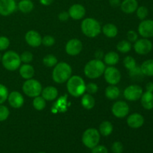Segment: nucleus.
Listing matches in <instances>:
<instances>
[{
    "instance_id": "nucleus-1",
    "label": "nucleus",
    "mask_w": 153,
    "mask_h": 153,
    "mask_svg": "<svg viewBox=\"0 0 153 153\" xmlns=\"http://www.w3.org/2000/svg\"><path fill=\"white\" fill-rule=\"evenodd\" d=\"M105 68V64L103 61L99 59H94L85 64L84 73L89 79H96L103 75Z\"/></svg>"
},
{
    "instance_id": "nucleus-2",
    "label": "nucleus",
    "mask_w": 153,
    "mask_h": 153,
    "mask_svg": "<svg viewBox=\"0 0 153 153\" xmlns=\"http://www.w3.org/2000/svg\"><path fill=\"white\" fill-rule=\"evenodd\" d=\"M72 67L66 62L58 63L54 67L52 71V79L54 82L58 84H63L67 82L71 77Z\"/></svg>"
},
{
    "instance_id": "nucleus-3",
    "label": "nucleus",
    "mask_w": 153,
    "mask_h": 153,
    "mask_svg": "<svg viewBox=\"0 0 153 153\" xmlns=\"http://www.w3.org/2000/svg\"><path fill=\"white\" fill-rule=\"evenodd\" d=\"M67 88L70 95L74 97H79L85 94L86 84L81 76H73L67 81Z\"/></svg>"
},
{
    "instance_id": "nucleus-4",
    "label": "nucleus",
    "mask_w": 153,
    "mask_h": 153,
    "mask_svg": "<svg viewBox=\"0 0 153 153\" xmlns=\"http://www.w3.org/2000/svg\"><path fill=\"white\" fill-rule=\"evenodd\" d=\"M81 28L85 36L94 38L98 36L102 31L100 23L94 18H86L82 21Z\"/></svg>"
},
{
    "instance_id": "nucleus-5",
    "label": "nucleus",
    "mask_w": 153,
    "mask_h": 153,
    "mask_svg": "<svg viewBox=\"0 0 153 153\" xmlns=\"http://www.w3.org/2000/svg\"><path fill=\"white\" fill-rule=\"evenodd\" d=\"M2 66L8 71H15L21 65V59L19 54L14 51H7L2 55L1 58Z\"/></svg>"
},
{
    "instance_id": "nucleus-6",
    "label": "nucleus",
    "mask_w": 153,
    "mask_h": 153,
    "mask_svg": "<svg viewBox=\"0 0 153 153\" xmlns=\"http://www.w3.org/2000/svg\"><path fill=\"white\" fill-rule=\"evenodd\" d=\"M82 140L83 144L89 149H93L99 144L100 141V133L99 130L90 128L85 130L82 134Z\"/></svg>"
},
{
    "instance_id": "nucleus-7",
    "label": "nucleus",
    "mask_w": 153,
    "mask_h": 153,
    "mask_svg": "<svg viewBox=\"0 0 153 153\" xmlns=\"http://www.w3.org/2000/svg\"><path fill=\"white\" fill-rule=\"evenodd\" d=\"M42 85L40 82L36 79H27L22 85V91L26 96L29 97H34L40 96L42 92Z\"/></svg>"
},
{
    "instance_id": "nucleus-8",
    "label": "nucleus",
    "mask_w": 153,
    "mask_h": 153,
    "mask_svg": "<svg viewBox=\"0 0 153 153\" xmlns=\"http://www.w3.org/2000/svg\"><path fill=\"white\" fill-rule=\"evenodd\" d=\"M103 75L106 82H108L110 85H116L120 82V72L114 66H109L108 67L105 68Z\"/></svg>"
},
{
    "instance_id": "nucleus-9",
    "label": "nucleus",
    "mask_w": 153,
    "mask_h": 153,
    "mask_svg": "<svg viewBox=\"0 0 153 153\" xmlns=\"http://www.w3.org/2000/svg\"><path fill=\"white\" fill-rule=\"evenodd\" d=\"M143 91V88L137 85H131L127 87L123 93L126 100L131 102L137 101L140 99Z\"/></svg>"
},
{
    "instance_id": "nucleus-10",
    "label": "nucleus",
    "mask_w": 153,
    "mask_h": 153,
    "mask_svg": "<svg viewBox=\"0 0 153 153\" xmlns=\"http://www.w3.org/2000/svg\"><path fill=\"white\" fill-rule=\"evenodd\" d=\"M153 45L151 40L148 38H141L134 42V49L138 55H145L152 50Z\"/></svg>"
},
{
    "instance_id": "nucleus-11",
    "label": "nucleus",
    "mask_w": 153,
    "mask_h": 153,
    "mask_svg": "<svg viewBox=\"0 0 153 153\" xmlns=\"http://www.w3.org/2000/svg\"><path fill=\"white\" fill-rule=\"evenodd\" d=\"M111 111L116 117L122 119L126 117L129 113V106L126 102L117 101L112 106Z\"/></svg>"
},
{
    "instance_id": "nucleus-12",
    "label": "nucleus",
    "mask_w": 153,
    "mask_h": 153,
    "mask_svg": "<svg viewBox=\"0 0 153 153\" xmlns=\"http://www.w3.org/2000/svg\"><path fill=\"white\" fill-rule=\"evenodd\" d=\"M138 33L143 38L153 37V19H143L138 25Z\"/></svg>"
},
{
    "instance_id": "nucleus-13",
    "label": "nucleus",
    "mask_w": 153,
    "mask_h": 153,
    "mask_svg": "<svg viewBox=\"0 0 153 153\" xmlns=\"http://www.w3.org/2000/svg\"><path fill=\"white\" fill-rule=\"evenodd\" d=\"M82 48H83V45H82V41L79 40V39L73 38L67 42L66 44L65 50L69 55L76 56V55L80 54L82 50Z\"/></svg>"
},
{
    "instance_id": "nucleus-14",
    "label": "nucleus",
    "mask_w": 153,
    "mask_h": 153,
    "mask_svg": "<svg viewBox=\"0 0 153 153\" xmlns=\"http://www.w3.org/2000/svg\"><path fill=\"white\" fill-rule=\"evenodd\" d=\"M16 9L15 0H0V15L7 16L12 14Z\"/></svg>"
},
{
    "instance_id": "nucleus-15",
    "label": "nucleus",
    "mask_w": 153,
    "mask_h": 153,
    "mask_svg": "<svg viewBox=\"0 0 153 153\" xmlns=\"http://www.w3.org/2000/svg\"><path fill=\"white\" fill-rule=\"evenodd\" d=\"M25 40L31 47H38L42 44V37L37 31L31 30L25 34Z\"/></svg>"
},
{
    "instance_id": "nucleus-16",
    "label": "nucleus",
    "mask_w": 153,
    "mask_h": 153,
    "mask_svg": "<svg viewBox=\"0 0 153 153\" xmlns=\"http://www.w3.org/2000/svg\"><path fill=\"white\" fill-rule=\"evenodd\" d=\"M144 117L142 114L138 113H133L127 118V124L131 128H139L144 124Z\"/></svg>"
},
{
    "instance_id": "nucleus-17",
    "label": "nucleus",
    "mask_w": 153,
    "mask_h": 153,
    "mask_svg": "<svg viewBox=\"0 0 153 153\" xmlns=\"http://www.w3.org/2000/svg\"><path fill=\"white\" fill-rule=\"evenodd\" d=\"M7 101L9 105L13 108H19L24 104V98L22 94L18 91H12L8 94Z\"/></svg>"
},
{
    "instance_id": "nucleus-18",
    "label": "nucleus",
    "mask_w": 153,
    "mask_h": 153,
    "mask_svg": "<svg viewBox=\"0 0 153 153\" xmlns=\"http://www.w3.org/2000/svg\"><path fill=\"white\" fill-rule=\"evenodd\" d=\"M68 13L70 15V17H71L72 19L79 20L85 16L86 10L82 4H74L69 8Z\"/></svg>"
},
{
    "instance_id": "nucleus-19",
    "label": "nucleus",
    "mask_w": 153,
    "mask_h": 153,
    "mask_svg": "<svg viewBox=\"0 0 153 153\" xmlns=\"http://www.w3.org/2000/svg\"><path fill=\"white\" fill-rule=\"evenodd\" d=\"M138 7L137 0H123L120 4V8L125 13H133Z\"/></svg>"
},
{
    "instance_id": "nucleus-20",
    "label": "nucleus",
    "mask_w": 153,
    "mask_h": 153,
    "mask_svg": "<svg viewBox=\"0 0 153 153\" xmlns=\"http://www.w3.org/2000/svg\"><path fill=\"white\" fill-rule=\"evenodd\" d=\"M41 94L46 101H52L58 97V91L55 87L48 86L42 90Z\"/></svg>"
},
{
    "instance_id": "nucleus-21",
    "label": "nucleus",
    "mask_w": 153,
    "mask_h": 153,
    "mask_svg": "<svg viewBox=\"0 0 153 153\" xmlns=\"http://www.w3.org/2000/svg\"><path fill=\"white\" fill-rule=\"evenodd\" d=\"M140 100L143 108L146 110L153 109V93L148 91L143 93Z\"/></svg>"
},
{
    "instance_id": "nucleus-22",
    "label": "nucleus",
    "mask_w": 153,
    "mask_h": 153,
    "mask_svg": "<svg viewBox=\"0 0 153 153\" xmlns=\"http://www.w3.org/2000/svg\"><path fill=\"white\" fill-rule=\"evenodd\" d=\"M34 69L31 65L28 64H25L19 67V74L22 78L25 79H32L34 76Z\"/></svg>"
},
{
    "instance_id": "nucleus-23",
    "label": "nucleus",
    "mask_w": 153,
    "mask_h": 153,
    "mask_svg": "<svg viewBox=\"0 0 153 153\" xmlns=\"http://www.w3.org/2000/svg\"><path fill=\"white\" fill-rule=\"evenodd\" d=\"M81 103H82L83 108H85V109L91 110V109H92L93 108H94V106H95V99H94V97L90 94H83V95H82Z\"/></svg>"
},
{
    "instance_id": "nucleus-24",
    "label": "nucleus",
    "mask_w": 153,
    "mask_h": 153,
    "mask_svg": "<svg viewBox=\"0 0 153 153\" xmlns=\"http://www.w3.org/2000/svg\"><path fill=\"white\" fill-rule=\"evenodd\" d=\"M102 32L106 37L109 38L115 37L118 34V28L115 25L111 23H108L102 27Z\"/></svg>"
},
{
    "instance_id": "nucleus-25",
    "label": "nucleus",
    "mask_w": 153,
    "mask_h": 153,
    "mask_svg": "<svg viewBox=\"0 0 153 153\" xmlns=\"http://www.w3.org/2000/svg\"><path fill=\"white\" fill-rule=\"evenodd\" d=\"M120 91L119 88L115 85H109L106 88L105 91V97L111 100H117L120 97Z\"/></svg>"
},
{
    "instance_id": "nucleus-26",
    "label": "nucleus",
    "mask_w": 153,
    "mask_h": 153,
    "mask_svg": "<svg viewBox=\"0 0 153 153\" xmlns=\"http://www.w3.org/2000/svg\"><path fill=\"white\" fill-rule=\"evenodd\" d=\"M113 125L109 121H103L99 127V131H100V134L104 137H108L110 135L113 131Z\"/></svg>"
},
{
    "instance_id": "nucleus-27",
    "label": "nucleus",
    "mask_w": 153,
    "mask_h": 153,
    "mask_svg": "<svg viewBox=\"0 0 153 153\" xmlns=\"http://www.w3.org/2000/svg\"><path fill=\"white\" fill-rule=\"evenodd\" d=\"M120 56L115 52H109L104 55V63L108 66H114L119 62Z\"/></svg>"
},
{
    "instance_id": "nucleus-28",
    "label": "nucleus",
    "mask_w": 153,
    "mask_h": 153,
    "mask_svg": "<svg viewBox=\"0 0 153 153\" xmlns=\"http://www.w3.org/2000/svg\"><path fill=\"white\" fill-rule=\"evenodd\" d=\"M17 7L21 12L28 13L34 9V3L31 0H20L18 3Z\"/></svg>"
},
{
    "instance_id": "nucleus-29",
    "label": "nucleus",
    "mask_w": 153,
    "mask_h": 153,
    "mask_svg": "<svg viewBox=\"0 0 153 153\" xmlns=\"http://www.w3.org/2000/svg\"><path fill=\"white\" fill-rule=\"evenodd\" d=\"M140 69L146 76H153V59L146 60L142 63Z\"/></svg>"
},
{
    "instance_id": "nucleus-30",
    "label": "nucleus",
    "mask_w": 153,
    "mask_h": 153,
    "mask_svg": "<svg viewBox=\"0 0 153 153\" xmlns=\"http://www.w3.org/2000/svg\"><path fill=\"white\" fill-rule=\"evenodd\" d=\"M33 106L34 108L37 111H42L46 108V101L43 97L40 96H37V97H34V100H33Z\"/></svg>"
},
{
    "instance_id": "nucleus-31",
    "label": "nucleus",
    "mask_w": 153,
    "mask_h": 153,
    "mask_svg": "<svg viewBox=\"0 0 153 153\" xmlns=\"http://www.w3.org/2000/svg\"><path fill=\"white\" fill-rule=\"evenodd\" d=\"M117 49L121 53H128L131 49V44L128 40H121L117 45Z\"/></svg>"
},
{
    "instance_id": "nucleus-32",
    "label": "nucleus",
    "mask_w": 153,
    "mask_h": 153,
    "mask_svg": "<svg viewBox=\"0 0 153 153\" xmlns=\"http://www.w3.org/2000/svg\"><path fill=\"white\" fill-rule=\"evenodd\" d=\"M43 63L46 67H53L58 64V59L54 55H47L43 58Z\"/></svg>"
},
{
    "instance_id": "nucleus-33",
    "label": "nucleus",
    "mask_w": 153,
    "mask_h": 153,
    "mask_svg": "<svg viewBox=\"0 0 153 153\" xmlns=\"http://www.w3.org/2000/svg\"><path fill=\"white\" fill-rule=\"evenodd\" d=\"M123 65L127 70H131L137 66V63L132 56H126L123 60Z\"/></svg>"
},
{
    "instance_id": "nucleus-34",
    "label": "nucleus",
    "mask_w": 153,
    "mask_h": 153,
    "mask_svg": "<svg viewBox=\"0 0 153 153\" xmlns=\"http://www.w3.org/2000/svg\"><path fill=\"white\" fill-rule=\"evenodd\" d=\"M136 14H137V18L140 20H143V19H146V18L147 17L148 14H149V10L145 6H140L137 8L136 10Z\"/></svg>"
},
{
    "instance_id": "nucleus-35",
    "label": "nucleus",
    "mask_w": 153,
    "mask_h": 153,
    "mask_svg": "<svg viewBox=\"0 0 153 153\" xmlns=\"http://www.w3.org/2000/svg\"><path fill=\"white\" fill-rule=\"evenodd\" d=\"M129 71V76H131V78L132 79H136V80H138V79H141L144 76V75L143 74L141 71V69L140 67H137L136 66L134 68H133L132 70H128Z\"/></svg>"
},
{
    "instance_id": "nucleus-36",
    "label": "nucleus",
    "mask_w": 153,
    "mask_h": 153,
    "mask_svg": "<svg viewBox=\"0 0 153 153\" xmlns=\"http://www.w3.org/2000/svg\"><path fill=\"white\" fill-rule=\"evenodd\" d=\"M8 94L9 92L7 87L0 83V105L3 104L7 100Z\"/></svg>"
},
{
    "instance_id": "nucleus-37",
    "label": "nucleus",
    "mask_w": 153,
    "mask_h": 153,
    "mask_svg": "<svg viewBox=\"0 0 153 153\" xmlns=\"http://www.w3.org/2000/svg\"><path fill=\"white\" fill-rule=\"evenodd\" d=\"M10 115V111L8 108L2 104L0 105V122L5 121Z\"/></svg>"
},
{
    "instance_id": "nucleus-38",
    "label": "nucleus",
    "mask_w": 153,
    "mask_h": 153,
    "mask_svg": "<svg viewBox=\"0 0 153 153\" xmlns=\"http://www.w3.org/2000/svg\"><path fill=\"white\" fill-rule=\"evenodd\" d=\"M19 56H20L21 61L23 62L24 64H29L33 60V54L28 51L22 52Z\"/></svg>"
},
{
    "instance_id": "nucleus-39",
    "label": "nucleus",
    "mask_w": 153,
    "mask_h": 153,
    "mask_svg": "<svg viewBox=\"0 0 153 153\" xmlns=\"http://www.w3.org/2000/svg\"><path fill=\"white\" fill-rule=\"evenodd\" d=\"M10 46V40L5 36H0V52L4 51Z\"/></svg>"
},
{
    "instance_id": "nucleus-40",
    "label": "nucleus",
    "mask_w": 153,
    "mask_h": 153,
    "mask_svg": "<svg viewBox=\"0 0 153 153\" xmlns=\"http://www.w3.org/2000/svg\"><path fill=\"white\" fill-rule=\"evenodd\" d=\"M55 40L52 36L50 35H46L42 38V44L44 45L45 46H52L55 44Z\"/></svg>"
},
{
    "instance_id": "nucleus-41",
    "label": "nucleus",
    "mask_w": 153,
    "mask_h": 153,
    "mask_svg": "<svg viewBox=\"0 0 153 153\" xmlns=\"http://www.w3.org/2000/svg\"><path fill=\"white\" fill-rule=\"evenodd\" d=\"M111 150L114 153H122L123 151V145L121 142L115 141L112 144Z\"/></svg>"
},
{
    "instance_id": "nucleus-42",
    "label": "nucleus",
    "mask_w": 153,
    "mask_h": 153,
    "mask_svg": "<svg viewBox=\"0 0 153 153\" xmlns=\"http://www.w3.org/2000/svg\"><path fill=\"white\" fill-rule=\"evenodd\" d=\"M86 91L88 92V94H94L98 91V86L96 83L94 82H91V83H88V85H86Z\"/></svg>"
},
{
    "instance_id": "nucleus-43",
    "label": "nucleus",
    "mask_w": 153,
    "mask_h": 153,
    "mask_svg": "<svg viewBox=\"0 0 153 153\" xmlns=\"http://www.w3.org/2000/svg\"><path fill=\"white\" fill-rule=\"evenodd\" d=\"M127 39L130 43H134L138 40V34L136 31L133 30H130L127 32Z\"/></svg>"
},
{
    "instance_id": "nucleus-44",
    "label": "nucleus",
    "mask_w": 153,
    "mask_h": 153,
    "mask_svg": "<svg viewBox=\"0 0 153 153\" xmlns=\"http://www.w3.org/2000/svg\"><path fill=\"white\" fill-rule=\"evenodd\" d=\"M91 153H108V149L103 145H97L91 149Z\"/></svg>"
},
{
    "instance_id": "nucleus-45",
    "label": "nucleus",
    "mask_w": 153,
    "mask_h": 153,
    "mask_svg": "<svg viewBox=\"0 0 153 153\" xmlns=\"http://www.w3.org/2000/svg\"><path fill=\"white\" fill-rule=\"evenodd\" d=\"M69 18H70V15H69L68 12L67 11H62L58 14V19L62 22H65Z\"/></svg>"
},
{
    "instance_id": "nucleus-46",
    "label": "nucleus",
    "mask_w": 153,
    "mask_h": 153,
    "mask_svg": "<svg viewBox=\"0 0 153 153\" xmlns=\"http://www.w3.org/2000/svg\"><path fill=\"white\" fill-rule=\"evenodd\" d=\"M109 4L111 7H117L120 6L121 1L120 0H109Z\"/></svg>"
},
{
    "instance_id": "nucleus-47",
    "label": "nucleus",
    "mask_w": 153,
    "mask_h": 153,
    "mask_svg": "<svg viewBox=\"0 0 153 153\" xmlns=\"http://www.w3.org/2000/svg\"><path fill=\"white\" fill-rule=\"evenodd\" d=\"M95 57L96 59L101 60V58H104V54H103V52L102 50H98L97 51V52L95 53Z\"/></svg>"
},
{
    "instance_id": "nucleus-48",
    "label": "nucleus",
    "mask_w": 153,
    "mask_h": 153,
    "mask_svg": "<svg viewBox=\"0 0 153 153\" xmlns=\"http://www.w3.org/2000/svg\"><path fill=\"white\" fill-rule=\"evenodd\" d=\"M40 1V3L41 4L44 6H49L51 4H52L54 0H39Z\"/></svg>"
},
{
    "instance_id": "nucleus-49",
    "label": "nucleus",
    "mask_w": 153,
    "mask_h": 153,
    "mask_svg": "<svg viewBox=\"0 0 153 153\" xmlns=\"http://www.w3.org/2000/svg\"><path fill=\"white\" fill-rule=\"evenodd\" d=\"M146 91L153 93V82H149L146 85Z\"/></svg>"
},
{
    "instance_id": "nucleus-50",
    "label": "nucleus",
    "mask_w": 153,
    "mask_h": 153,
    "mask_svg": "<svg viewBox=\"0 0 153 153\" xmlns=\"http://www.w3.org/2000/svg\"><path fill=\"white\" fill-rule=\"evenodd\" d=\"M1 58H2V55H1V52H0V61H1Z\"/></svg>"
},
{
    "instance_id": "nucleus-51",
    "label": "nucleus",
    "mask_w": 153,
    "mask_h": 153,
    "mask_svg": "<svg viewBox=\"0 0 153 153\" xmlns=\"http://www.w3.org/2000/svg\"><path fill=\"white\" fill-rule=\"evenodd\" d=\"M38 153H46V152H38Z\"/></svg>"
}]
</instances>
